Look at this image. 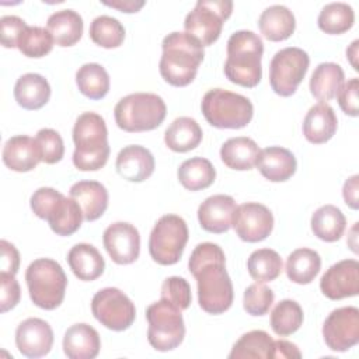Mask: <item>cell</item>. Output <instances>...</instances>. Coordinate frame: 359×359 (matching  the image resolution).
<instances>
[{"mask_svg":"<svg viewBox=\"0 0 359 359\" xmlns=\"http://www.w3.org/2000/svg\"><path fill=\"white\" fill-rule=\"evenodd\" d=\"M188 268L196 279L201 309L209 314L227 311L233 304L234 293L223 250L213 243L198 244L191 252Z\"/></svg>","mask_w":359,"mask_h":359,"instance_id":"obj_1","label":"cell"},{"mask_svg":"<svg viewBox=\"0 0 359 359\" xmlns=\"http://www.w3.org/2000/svg\"><path fill=\"white\" fill-rule=\"evenodd\" d=\"M160 74L171 86L185 87L194 81L203 60V46L187 32H171L163 39Z\"/></svg>","mask_w":359,"mask_h":359,"instance_id":"obj_2","label":"cell"},{"mask_svg":"<svg viewBox=\"0 0 359 359\" xmlns=\"http://www.w3.org/2000/svg\"><path fill=\"white\" fill-rule=\"evenodd\" d=\"M73 164L80 171H97L109 157L108 130L105 121L95 112L79 115L73 126Z\"/></svg>","mask_w":359,"mask_h":359,"instance_id":"obj_3","label":"cell"},{"mask_svg":"<svg viewBox=\"0 0 359 359\" xmlns=\"http://www.w3.org/2000/svg\"><path fill=\"white\" fill-rule=\"evenodd\" d=\"M262 53L264 43L255 32L247 29L236 31L227 41L226 77L241 87H255L262 77Z\"/></svg>","mask_w":359,"mask_h":359,"instance_id":"obj_4","label":"cell"},{"mask_svg":"<svg viewBox=\"0 0 359 359\" xmlns=\"http://www.w3.org/2000/svg\"><path fill=\"white\" fill-rule=\"evenodd\" d=\"M116 125L125 132H146L158 128L167 107L163 98L153 93H135L118 101L114 109Z\"/></svg>","mask_w":359,"mask_h":359,"instance_id":"obj_5","label":"cell"},{"mask_svg":"<svg viewBox=\"0 0 359 359\" xmlns=\"http://www.w3.org/2000/svg\"><path fill=\"white\" fill-rule=\"evenodd\" d=\"M25 280L32 303L43 310H55L65 299L67 278L60 264L50 258H38L29 264Z\"/></svg>","mask_w":359,"mask_h":359,"instance_id":"obj_6","label":"cell"},{"mask_svg":"<svg viewBox=\"0 0 359 359\" xmlns=\"http://www.w3.org/2000/svg\"><path fill=\"white\" fill-rule=\"evenodd\" d=\"M201 108L208 123L219 129H241L254 115V107L247 97L223 88L209 90Z\"/></svg>","mask_w":359,"mask_h":359,"instance_id":"obj_7","label":"cell"},{"mask_svg":"<svg viewBox=\"0 0 359 359\" xmlns=\"http://www.w3.org/2000/svg\"><path fill=\"white\" fill-rule=\"evenodd\" d=\"M149 344L160 352L172 351L184 341L185 324L181 310L164 299L146 309Z\"/></svg>","mask_w":359,"mask_h":359,"instance_id":"obj_8","label":"cell"},{"mask_svg":"<svg viewBox=\"0 0 359 359\" xmlns=\"http://www.w3.org/2000/svg\"><path fill=\"white\" fill-rule=\"evenodd\" d=\"M188 226L178 215H164L154 224L149 238V252L160 265L177 264L188 241Z\"/></svg>","mask_w":359,"mask_h":359,"instance_id":"obj_9","label":"cell"},{"mask_svg":"<svg viewBox=\"0 0 359 359\" xmlns=\"http://www.w3.org/2000/svg\"><path fill=\"white\" fill-rule=\"evenodd\" d=\"M231 11L233 1L230 0H198L194 10L185 17V32L199 41L202 46H209L219 39L223 24Z\"/></svg>","mask_w":359,"mask_h":359,"instance_id":"obj_10","label":"cell"},{"mask_svg":"<svg viewBox=\"0 0 359 359\" xmlns=\"http://www.w3.org/2000/svg\"><path fill=\"white\" fill-rule=\"evenodd\" d=\"M310 65L306 50L289 46L278 50L269 65V84L280 97H290L296 93Z\"/></svg>","mask_w":359,"mask_h":359,"instance_id":"obj_11","label":"cell"},{"mask_svg":"<svg viewBox=\"0 0 359 359\" xmlns=\"http://www.w3.org/2000/svg\"><path fill=\"white\" fill-rule=\"evenodd\" d=\"M91 311L97 321L112 331L128 330L136 317L135 304L116 287L98 290L91 300Z\"/></svg>","mask_w":359,"mask_h":359,"instance_id":"obj_12","label":"cell"},{"mask_svg":"<svg viewBox=\"0 0 359 359\" xmlns=\"http://www.w3.org/2000/svg\"><path fill=\"white\" fill-rule=\"evenodd\" d=\"M323 338L335 352H345L359 342V310L341 307L328 314L323 325Z\"/></svg>","mask_w":359,"mask_h":359,"instance_id":"obj_13","label":"cell"},{"mask_svg":"<svg viewBox=\"0 0 359 359\" xmlns=\"http://www.w3.org/2000/svg\"><path fill=\"white\" fill-rule=\"evenodd\" d=\"M231 226L243 241L258 243L272 233L273 216L265 205L258 202H245L236 208Z\"/></svg>","mask_w":359,"mask_h":359,"instance_id":"obj_14","label":"cell"},{"mask_svg":"<svg viewBox=\"0 0 359 359\" xmlns=\"http://www.w3.org/2000/svg\"><path fill=\"white\" fill-rule=\"evenodd\" d=\"M102 243L115 264L128 265L139 258L140 236L130 223L116 222L109 224L102 234Z\"/></svg>","mask_w":359,"mask_h":359,"instance_id":"obj_15","label":"cell"},{"mask_svg":"<svg viewBox=\"0 0 359 359\" xmlns=\"http://www.w3.org/2000/svg\"><path fill=\"white\" fill-rule=\"evenodd\" d=\"M320 289L331 300L358 296L359 262L356 259H342L330 266L321 276Z\"/></svg>","mask_w":359,"mask_h":359,"instance_id":"obj_16","label":"cell"},{"mask_svg":"<svg viewBox=\"0 0 359 359\" xmlns=\"http://www.w3.org/2000/svg\"><path fill=\"white\" fill-rule=\"evenodd\" d=\"M15 345L20 353L27 358L45 356L52 349L53 331L45 320L27 318L15 330Z\"/></svg>","mask_w":359,"mask_h":359,"instance_id":"obj_17","label":"cell"},{"mask_svg":"<svg viewBox=\"0 0 359 359\" xmlns=\"http://www.w3.org/2000/svg\"><path fill=\"white\" fill-rule=\"evenodd\" d=\"M236 208V201L230 195L217 194L206 198L198 208L201 227L215 234L226 233L231 227Z\"/></svg>","mask_w":359,"mask_h":359,"instance_id":"obj_18","label":"cell"},{"mask_svg":"<svg viewBox=\"0 0 359 359\" xmlns=\"http://www.w3.org/2000/svg\"><path fill=\"white\" fill-rule=\"evenodd\" d=\"M154 157L149 149L139 144H129L123 147L116 156L118 174L130 182H142L147 180L154 171Z\"/></svg>","mask_w":359,"mask_h":359,"instance_id":"obj_19","label":"cell"},{"mask_svg":"<svg viewBox=\"0 0 359 359\" xmlns=\"http://www.w3.org/2000/svg\"><path fill=\"white\" fill-rule=\"evenodd\" d=\"M41 160L36 140L27 135L10 137L3 147V163L13 171L28 172L34 170Z\"/></svg>","mask_w":359,"mask_h":359,"instance_id":"obj_20","label":"cell"},{"mask_svg":"<svg viewBox=\"0 0 359 359\" xmlns=\"http://www.w3.org/2000/svg\"><path fill=\"white\" fill-rule=\"evenodd\" d=\"M264 178L272 182L287 181L297 168L294 154L280 146H269L259 151L257 164Z\"/></svg>","mask_w":359,"mask_h":359,"instance_id":"obj_21","label":"cell"},{"mask_svg":"<svg viewBox=\"0 0 359 359\" xmlns=\"http://www.w3.org/2000/svg\"><path fill=\"white\" fill-rule=\"evenodd\" d=\"M100 348L97 330L86 323H77L65 332L63 351L69 359H93L100 353Z\"/></svg>","mask_w":359,"mask_h":359,"instance_id":"obj_22","label":"cell"},{"mask_svg":"<svg viewBox=\"0 0 359 359\" xmlns=\"http://www.w3.org/2000/svg\"><path fill=\"white\" fill-rule=\"evenodd\" d=\"M70 198L79 203L87 222L100 219L108 208V191L98 181H79L73 184Z\"/></svg>","mask_w":359,"mask_h":359,"instance_id":"obj_23","label":"cell"},{"mask_svg":"<svg viewBox=\"0 0 359 359\" xmlns=\"http://www.w3.org/2000/svg\"><path fill=\"white\" fill-rule=\"evenodd\" d=\"M337 126L338 119L334 109L325 102H318L304 116L303 135L310 143L323 144L335 135Z\"/></svg>","mask_w":359,"mask_h":359,"instance_id":"obj_24","label":"cell"},{"mask_svg":"<svg viewBox=\"0 0 359 359\" xmlns=\"http://www.w3.org/2000/svg\"><path fill=\"white\" fill-rule=\"evenodd\" d=\"M83 219L84 216L79 203L63 194L56 198L45 217L52 231L57 236H72L80 229Z\"/></svg>","mask_w":359,"mask_h":359,"instance_id":"obj_25","label":"cell"},{"mask_svg":"<svg viewBox=\"0 0 359 359\" xmlns=\"http://www.w3.org/2000/svg\"><path fill=\"white\" fill-rule=\"evenodd\" d=\"M67 262L74 276L86 282L95 280L105 269V261L101 252L87 243L73 245L67 254Z\"/></svg>","mask_w":359,"mask_h":359,"instance_id":"obj_26","label":"cell"},{"mask_svg":"<svg viewBox=\"0 0 359 359\" xmlns=\"http://www.w3.org/2000/svg\"><path fill=\"white\" fill-rule=\"evenodd\" d=\"M14 98L24 109H39L50 98V86L43 76L38 73H25L15 81Z\"/></svg>","mask_w":359,"mask_h":359,"instance_id":"obj_27","label":"cell"},{"mask_svg":"<svg viewBox=\"0 0 359 359\" xmlns=\"http://www.w3.org/2000/svg\"><path fill=\"white\" fill-rule=\"evenodd\" d=\"M258 27L261 34L268 41L280 42L292 36L296 28V20L287 7L282 4H273L261 13L258 18Z\"/></svg>","mask_w":359,"mask_h":359,"instance_id":"obj_28","label":"cell"},{"mask_svg":"<svg viewBox=\"0 0 359 359\" xmlns=\"http://www.w3.org/2000/svg\"><path fill=\"white\" fill-rule=\"evenodd\" d=\"M259 151L258 144L251 137L238 136L223 143L220 149V158L231 170L247 171L257 164Z\"/></svg>","mask_w":359,"mask_h":359,"instance_id":"obj_29","label":"cell"},{"mask_svg":"<svg viewBox=\"0 0 359 359\" xmlns=\"http://www.w3.org/2000/svg\"><path fill=\"white\" fill-rule=\"evenodd\" d=\"M46 28L59 46H73L83 35V18L74 10H59L49 15Z\"/></svg>","mask_w":359,"mask_h":359,"instance_id":"obj_30","label":"cell"},{"mask_svg":"<svg viewBox=\"0 0 359 359\" xmlns=\"http://www.w3.org/2000/svg\"><path fill=\"white\" fill-rule=\"evenodd\" d=\"M202 136V129L194 118L180 116L167 128L164 142L170 150L175 153H187L199 146Z\"/></svg>","mask_w":359,"mask_h":359,"instance_id":"obj_31","label":"cell"},{"mask_svg":"<svg viewBox=\"0 0 359 359\" xmlns=\"http://www.w3.org/2000/svg\"><path fill=\"white\" fill-rule=\"evenodd\" d=\"M344 70L339 65L332 62L320 63L310 79V93L320 102L330 101L337 97L344 84Z\"/></svg>","mask_w":359,"mask_h":359,"instance_id":"obj_32","label":"cell"},{"mask_svg":"<svg viewBox=\"0 0 359 359\" xmlns=\"http://www.w3.org/2000/svg\"><path fill=\"white\" fill-rule=\"evenodd\" d=\"M311 231L323 241H338L346 227V219L339 208L334 205H324L318 208L310 220Z\"/></svg>","mask_w":359,"mask_h":359,"instance_id":"obj_33","label":"cell"},{"mask_svg":"<svg viewBox=\"0 0 359 359\" xmlns=\"http://www.w3.org/2000/svg\"><path fill=\"white\" fill-rule=\"evenodd\" d=\"M321 258L311 248H297L286 259V275L297 285H309L318 275Z\"/></svg>","mask_w":359,"mask_h":359,"instance_id":"obj_34","label":"cell"},{"mask_svg":"<svg viewBox=\"0 0 359 359\" xmlns=\"http://www.w3.org/2000/svg\"><path fill=\"white\" fill-rule=\"evenodd\" d=\"M178 180L188 191H201L209 188L216 178L213 164L203 157H192L185 160L178 168Z\"/></svg>","mask_w":359,"mask_h":359,"instance_id":"obj_35","label":"cell"},{"mask_svg":"<svg viewBox=\"0 0 359 359\" xmlns=\"http://www.w3.org/2000/svg\"><path fill=\"white\" fill-rule=\"evenodd\" d=\"M355 11L348 3L335 1L325 4L317 18L318 28L330 35H339L352 28Z\"/></svg>","mask_w":359,"mask_h":359,"instance_id":"obj_36","label":"cell"},{"mask_svg":"<svg viewBox=\"0 0 359 359\" xmlns=\"http://www.w3.org/2000/svg\"><path fill=\"white\" fill-rule=\"evenodd\" d=\"M273 339L268 332L262 330H254L240 337V339L233 345L229 355L230 359H268L272 355Z\"/></svg>","mask_w":359,"mask_h":359,"instance_id":"obj_37","label":"cell"},{"mask_svg":"<svg viewBox=\"0 0 359 359\" xmlns=\"http://www.w3.org/2000/svg\"><path fill=\"white\" fill-rule=\"evenodd\" d=\"M76 83L83 95L101 100L109 91V76L98 63H86L76 73Z\"/></svg>","mask_w":359,"mask_h":359,"instance_id":"obj_38","label":"cell"},{"mask_svg":"<svg viewBox=\"0 0 359 359\" xmlns=\"http://www.w3.org/2000/svg\"><path fill=\"white\" fill-rule=\"evenodd\" d=\"M282 258L271 248H259L251 252L247 261L250 276L259 283L275 280L282 272Z\"/></svg>","mask_w":359,"mask_h":359,"instance_id":"obj_39","label":"cell"},{"mask_svg":"<svg viewBox=\"0 0 359 359\" xmlns=\"http://www.w3.org/2000/svg\"><path fill=\"white\" fill-rule=\"evenodd\" d=\"M303 324V310L294 300H280L271 313V327L276 335L287 337Z\"/></svg>","mask_w":359,"mask_h":359,"instance_id":"obj_40","label":"cell"},{"mask_svg":"<svg viewBox=\"0 0 359 359\" xmlns=\"http://www.w3.org/2000/svg\"><path fill=\"white\" fill-rule=\"evenodd\" d=\"M91 41L102 48L112 49L122 45L125 39V28L119 20L109 15H98L90 24Z\"/></svg>","mask_w":359,"mask_h":359,"instance_id":"obj_41","label":"cell"},{"mask_svg":"<svg viewBox=\"0 0 359 359\" xmlns=\"http://www.w3.org/2000/svg\"><path fill=\"white\" fill-rule=\"evenodd\" d=\"M53 43L48 28L27 25L17 41V48L27 57H43L52 50Z\"/></svg>","mask_w":359,"mask_h":359,"instance_id":"obj_42","label":"cell"},{"mask_svg":"<svg viewBox=\"0 0 359 359\" xmlns=\"http://www.w3.org/2000/svg\"><path fill=\"white\" fill-rule=\"evenodd\" d=\"M273 299V292L264 283L257 282L245 289L243 306L244 310L251 316H264L269 311Z\"/></svg>","mask_w":359,"mask_h":359,"instance_id":"obj_43","label":"cell"},{"mask_svg":"<svg viewBox=\"0 0 359 359\" xmlns=\"http://www.w3.org/2000/svg\"><path fill=\"white\" fill-rule=\"evenodd\" d=\"M35 140L39 147L41 160L43 163L56 164L63 158L65 144H63L62 136L56 130L50 128L39 129L35 136Z\"/></svg>","mask_w":359,"mask_h":359,"instance_id":"obj_44","label":"cell"},{"mask_svg":"<svg viewBox=\"0 0 359 359\" xmlns=\"http://www.w3.org/2000/svg\"><path fill=\"white\" fill-rule=\"evenodd\" d=\"M161 299L182 311L191 304V286L184 278L170 276L161 285Z\"/></svg>","mask_w":359,"mask_h":359,"instance_id":"obj_45","label":"cell"},{"mask_svg":"<svg viewBox=\"0 0 359 359\" xmlns=\"http://www.w3.org/2000/svg\"><path fill=\"white\" fill-rule=\"evenodd\" d=\"M0 306H1V313H6L17 306L21 297V289L18 282L15 280L14 275L1 272L0 273Z\"/></svg>","mask_w":359,"mask_h":359,"instance_id":"obj_46","label":"cell"},{"mask_svg":"<svg viewBox=\"0 0 359 359\" xmlns=\"http://www.w3.org/2000/svg\"><path fill=\"white\" fill-rule=\"evenodd\" d=\"M27 24L17 15H3L0 18V34L1 45L4 48H17V41Z\"/></svg>","mask_w":359,"mask_h":359,"instance_id":"obj_47","label":"cell"},{"mask_svg":"<svg viewBox=\"0 0 359 359\" xmlns=\"http://www.w3.org/2000/svg\"><path fill=\"white\" fill-rule=\"evenodd\" d=\"M358 90L359 80L353 77L344 83L337 94L341 109L349 116H358Z\"/></svg>","mask_w":359,"mask_h":359,"instance_id":"obj_48","label":"cell"},{"mask_svg":"<svg viewBox=\"0 0 359 359\" xmlns=\"http://www.w3.org/2000/svg\"><path fill=\"white\" fill-rule=\"evenodd\" d=\"M0 247H1V272L15 275L20 266L18 250L7 240H1Z\"/></svg>","mask_w":359,"mask_h":359,"instance_id":"obj_49","label":"cell"},{"mask_svg":"<svg viewBox=\"0 0 359 359\" xmlns=\"http://www.w3.org/2000/svg\"><path fill=\"white\" fill-rule=\"evenodd\" d=\"M302 353L299 351V348L285 339H278L273 341V346H272V355L271 359H287V358H300Z\"/></svg>","mask_w":359,"mask_h":359,"instance_id":"obj_50","label":"cell"},{"mask_svg":"<svg viewBox=\"0 0 359 359\" xmlns=\"http://www.w3.org/2000/svg\"><path fill=\"white\" fill-rule=\"evenodd\" d=\"M358 182H359V175H352L344 184V189H342L344 201L351 209H358L359 208V201H358L359 187H358Z\"/></svg>","mask_w":359,"mask_h":359,"instance_id":"obj_51","label":"cell"},{"mask_svg":"<svg viewBox=\"0 0 359 359\" xmlns=\"http://www.w3.org/2000/svg\"><path fill=\"white\" fill-rule=\"evenodd\" d=\"M102 4L116 8L122 13H136L139 11L146 3L144 1H133V0H116V1H102Z\"/></svg>","mask_w":359,"mask_h":359,"instance_id":"obj_52","label":"cell"},{"mask_svg":"<svg viewBox=\"0 0 359 359\" xmlns=\"http://www.w3.org/2000/svg\"><path fill=\"white\" fill-rule=\"evenodd\" d=\"M358 45H359V41L356 39V41H353L352 45L346 49V56H348V59H349V62H351V65H352V67H353L355 70H359L358 63L355 62V59H356V56H358Z\"/></svg>","mask_w":359,"mask_h":359,"instance_id":"obj_53","label":"cell"}]
</instances>
